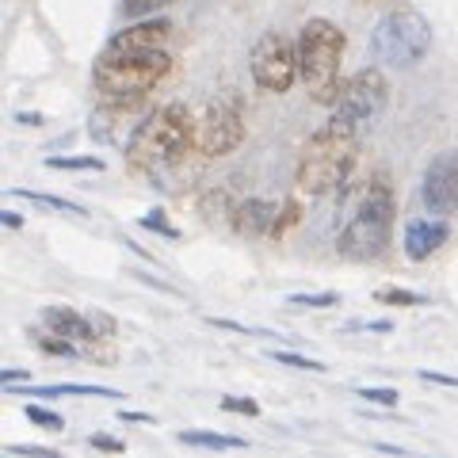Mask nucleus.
Returning <instances> with one entry per match:
<instances>
[{"label": "nucleus", "instance_id": "nucleus-1", "mask_svg": "<svg viewBox=\"0 0 458 458\" xmlns=\"http://www.w3.org/2000/svg\"><path fill=\"white\" fill-rule=\"evenodd\" d=\"M195 126L199 123L183 104H165L126 141V165L134 172H161L168 165H180L195 149Z\"/></svg>", "mask_w": 458, "mask_h": 458}, {"label": "nucleus", "instance_id": "nucleus-2", "mask_svg": "<svg viewBox=\"0 0 458 458\" xmlns=\"http://www.w3.org/2000/svg\"><path fill=\"white\" fill-rule=\"evenodd\" d=\"M355 153H360V131L328 119V126H321L302 149V161H298V191L302 195L336 191L340 183L348 180Z\"/></svg>", "mask_w": 458, "mask_h": 458}, {"label": "nucleus", "instance_id": "nucleus-3", "mask_svg": "<svg viewBox=\"0 0 458 458\" xmlns=\"http://www.w3.org/2000/svg\"><path fill=\"white\" fill-rule=\"evenodd\" d=\"M172 69V57L165 50H141V54H111L104 50L96 62V92L107 99V104H126V99L146 96L149 89H157Z\"/></svg>", "mask_w": 458, "mask_h": 458}, {"label": "nucleus", "instance_id": "nucleus-4", "mask_svg": "<svg viewBox=\"0 0 458 458\" xmlns=\"http://www.w3.org/2000/svg\"><path fill=\"white\" fill-rule=\"evenodd\" d=\"M340 62L344 31L333 20H310L298 35V73L318 104H333L340 96Z\"/></svg>", "mask_w": 458, "mask_h": 458}, {"label": "nucleus", "instance_id": "nucleus-5", "mask_svg": "<svg viewBox=\"0 0 458 458\" xmlns=\"http://www.w3.org/2000/svg\"><path fill=\"white\" fill-rule=\"evenodd\" d=\"M394 214L397 210H394L390 183H382V180L370 183L340 229V252L348 256V260H378L386 245H390Z\"/></svg>", "mask_w": 458, "mask_h": 458}, {"label": "nucleus", "instance_id": "nucleus-6", "mask_svg": "<svg viewBox=\"0 0 458 458\" xmlns=\"http://www.w3.org/2000/svg\"><path fill=\"white\" fill-rule=\"evenodd\" d=\"M370 47H375L378 62L397 65V69H412V65L424 62L428 50H432V27H428V20L412 8L386 12V16L375 23Z\"/></svg>", "mask_w": 458, "mask_h": 458}, {"label": "nucleus", "instance_id": "nucleus-7", "mask_svg": "<svg viewBox=\"0 0 458 458\" xmlns=\"http://www.w3.org/2000/svg\"><path fill=\"white\" fill-rule=\"evenodd\" d=\"M386 99H390V84L378 69H360L348 81L340 84V96L333 99V119L360 131V126L375 123L386 111Z\"/></svg>", "mask_w": 458, "mask_h": 458}, {"label": "nucleus", "instance_id": "nucleus-8", "mask_svg": "<svg viewBox=\"0 0 458 458\" xmlns=\"http://www.w3.org/2000/svg\"><path fill=\"white\" fill-rule=\"evenodd\" d=\"M245 138V111H241V96H218L210 99L203 119L195 126V153L203 157H225L241 146Z\"/></svg>", "mask_w": 458, "mask_h": 458}, {"label": "nucleus", "instance_id": "nucleus-9", "mask_svg": "<svg viewBox=\"0 0 458 458\" xmlns=\"http://www.w3.org/2000/svg\"><path fill=\"white\" fill-rule=\"evenodd\" d=\"M252 81L264 92H291L294 81H302L298 73V47L279 31H267L260 42L252 47Z\"/></svg>", "mask_w": 458, "mask_h": 458}, {"label": "nucleus", "instance_id": "nucleus-10", "mask_svg": "<svg viewBox=\"0 0 458 458\" xmlns=\"http://www.w3.org/2000/svg\"><path fill=\"white\" fill-rule=\"evenodd\" d=\"M420 199L428 214H439V218L458 210V149H443L439 157H432V165L424 168Z\"/></svg>", "mask_w": 458, "mask_h": 458}, {"label": "nucleus", "instance_id": "nucleus-11", "mask_svg": "<svg viewBox=\"0 0 458 458\" xmlns=\"http://www.w3.org/2000/svg\"><path fill=\"white\" fill-rule=\"evenodd\" d=\"M42 325H47V333L73 340L77 348H89V344L107 340L114 333L111 318H104V313H81V310H69V306H50L42 313Z\"/></svg>", "mask_w": 458, "mask_h": 458}, {"label": "nucleus", "instance_id": "nucleus-12", "mask_svg": "<svg viewBox=\"0 0 458 458\" xmlns=\"http://www.w3.org/2000/svg\"><path fill=\"white\" fill-rule=\"evenodd\" d=\"M172 35V23L168 20H141L134 27L119 31L104 50L111 54H141V50H165V42Z\"/></svg>", "mask_w": 458, "mask_h": 458}, {"label": "nucleus", "instance_id": "nucleus-13", "mask_svg": "<svg viewBox=\"0 0 458 458\" xmlns=\"http://www.w3.org/2000/svg\"><path fill=\"white\" fill-rule=\"evenodd\" d=\"M447 237H451V229L439 214L436 218H412L405 225V256L420 264V260H428L432 252H439L443 245H447Z\"/></svg>", "mask_w": 458, "mask_h": 458}, {"label": "nucleus", "instance_id": "nucleus-14", "mask_svg": "<svg viewBox=\"0 0 458 458\" xmlns=\"http://www.w3.org/2000/svg\"><path fill=\"white\" fill-rule=\"evenodd\" d=\"M233 225L241 237H267L279 233V207L267 203V199H241L233 207Z\"/></svg>", "mask_w": 458, "mask_h": 458}, {"label": "nucleus", "instance_id": "nucleus-15", "mask_svg": "<svg viewBox=\"0 0 458 458\" xmlns=\"http://www.w3.org/2000/svg\"><path fill=\"white\" fill-rule=\"evenodd\" d=\"M183 447H203V451H245L249 443L237 436H222V432H180L176 436Z\"/></svg>", "mask_w": 458, "mask_h": 458}, {"label": "nucleus", "instance_id": "nucleus-16", "mask_svg": "<svg viewBox=\"0 0 458 458\" xmlns=\"http://www.w3.org/2000/svg\"><path fill=\"white\" fill-rule=\"evenodd\" d=\"M20 397H57V394H89V397H123L114 390H104V386H81V382H65V386H27V390H16Z\"/></svg>", "mask_w": 458, "mask_h": 458}, {"label": "nucleus", "instance_id": "nucleus-17", "mask_svg": "<svg viewBox=\"0 0 458 458\" xmlns=\"http://www.w3.org/2000/svg\"><path fill=\"white\" fill-rule=\"evenodd\" d=\"M286 306H294V310H328V306H340V294H333V291H321V294H291V298H286Z\"/></svg>", "mask_w": 458, "mask_h": 458}, {"label": "nucleus", "instance_id": "nucleus-18", "mask_svg": "<svg viewBox=\"0 0 458 458\" xmlns=\"http://www.w3.org/2000/svg\"><path fill=\"white\" fill-rule=\"evenodd\" d=\"M172 0H123V12L131 20H146V16H157L161 8H168Z\"/></svg>", "mask_w": 458, "mask_h": 458}, {"label": "nucleus", "instance_id": "nucleus-19", "mask_svg": "<svg viewBox=\"0 0 458 458\" xmlns=\"http://www.w3.org/2000/svg\"><path fill=\"white\" fill-rule=\"evenodd\" d=\"M271 360L283 363V367H294V370H328L318 360H306V355H294V352H271Z\"/></svg>", "mask_w": 458, "mask_h": 458}, {"label": "nucleus", "instance_id": "nucleus-20", "mask_svg": "<svg viewBox=\"0 0 458 458\" xmlns=\"http://www.w3.org/2000/svg\"><path fill=\"white\" fill-rule=\"evenodd\" d=\"M47 165L50 168H84V172H99V168H104L96 157H50Z\"/></svg>", "mask_w": 458, "mask_h": 458}, {"label": "nucleus", "instance_id": "nucleus-21", "mask_svg": "<svg viewBox=\"0 0 458 458\" xmlns=\"http://www.w3.org/2000/svg\"><path fill=\"white\" fill-rule=\"evenodd\" d=\"M378 302H394V306H420L424 298L412 294V291H397V286H386V291H378Z\"/></svg>", "mask_w": 458, "mask_h": 458}, {"label": "nucleus", "instance_id": "nucleus-22", "mask_svg": "<svg viewBox=\"0 0 458 458\" xmlns=\"http://www.w3.org/2000/svg\"><path fill=\"white\" fill-rule=\"evenodd\" d=\"M27 420L50 428V432H57V428H62V417H57V412H50V409H42V405H27Z\"/></svg>", "mask_w": 458, "mask_h": 458}, {"label": "nucleus", "instance_id": "nucleus-23", "mask_svg": "<svg viewBox=\"0 0 458 458\" xmlns=\"http://www.w3.org/2000/svg\"><path fill=\"white\" fill-rule=\"evenodd\" d=\"M360 397L363 401H370V405H386V409H390V405H397V390H370V386H367V390H360Z\"/></svg>", "mask_w": 458, "mask_h": 458}, {"label": "nucleus", "instance_id": "nucleus-24", "mask_svg": "<svg viewBox=\"0 0 458 458\" xmlns=\"http://www.w3.org/2000/svg\"><path fill=\"white\" fill-rule=\"evenodd\" d=\"M222 409L225 412H245V417H256V412H260V405H256V401H245V397H222Z\"/></svg>", "mask_w": 458, "mask_h": 458}, {"label": "nucleus", "instance_id": "nucleus-25", "mask_svg": "<svg viewBox=\"0 0 458 458\" xmlns=\"http://www.w3.org/2000/svg\"><path fill=\"white\" fill-rule=\"evenodd\" d=\"M141 225H146V229H161V233H165V237H176V229H172V225H168V218H165V214H161V210H153V214H146V218H141Z\"/></svg>", "mask_w": 458, "mask_h": 458}, {"label": "nucleus", "instance_id": "nucleus-26", "mask_svg": "<svg viewBox=\"0 0 458 458\" xmlns=\"http://www.w3.org/2000/svg\"><path fill=\"white\" fill-rule=\"evenodd\" d=\"M89 443H92V447H99V451H123V443L111 439V436H92Z\"/></svg>", "mask_w": 458, "mask_h": 458}, {"label": "nucleus", "instance_id": "nucleus-27", "mask_svg": "<svg viewBox=\"0 0 458 458\" xmlns=\"http://www.w3.org/2000/svg\"><path fill=\"white\" fill-rule=\"evenodd\" d=\"M27 370H4V382H23Z\"/></svg>", "mask_w": 458, "mask_h": 458}, {"label": "nucleus", "instance_id": "nucleus-28", "mask_svg": "<svg viewBox=\"0 0 458 458\" xmlns=\"http://www.w3.org/2000/svg\"><path fill=\"white\" fill-rule=\"evenodd\" d=\"M4 222H8L12 229H20V214H16V210H4Z\"/></svg>", "mask_w": 458, "mask_h": 458}]
</instances>
